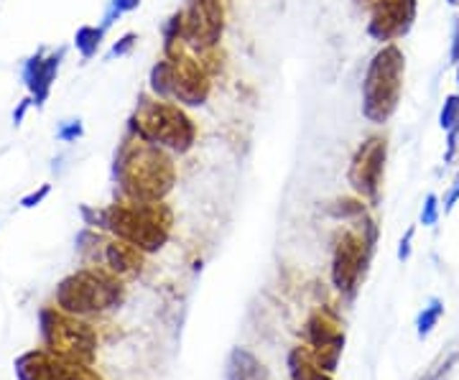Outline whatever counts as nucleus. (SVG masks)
<instances>
[{"label": "nucleus", "instance_id": "31", "mask_svg": "<svg viewBox=\"0 0 459 380\" xmlns=\"http://www.w3.org/2000/svg\"><path fill=\"white\" fill-rule=\"evenodd\" d=\"M457 151H459V123L452 128V131H446V151H444V164H452L455 159H457Z\"/></svg>", "mask_w": 459, "mask_h": 380}, {"label": "nucleus", "instance_id": "23", "mask_svg": "<svg viewBox=\"0 0 459 380\" xmlns=\"http://www.w3.org/2000/svg\"><path fill=\"white\" fill-rule=\"evenodd\" d=\"M342 350L344 342H337V345H327V348H319V350H309L312 352V360L325 373L329 376H334V370H337V365H340V358H342Z\"/></svg>", "mask_w": 459, "mask_h": 380}, {"label": "nucleus", "instance_id": "39", "mask_svg": "<svg viewBox=\"0 0 459 380\" xmlns=\"http://www.w3.org/2000/svg\"><path fill=\"white\" fill-rule=\"evenodd\" d=\"M457 84H459V65H457Z\"/></svg>", "mask_w": 459, "mask_h": 380}, {"label": "nucleus", "instance_id": "33", "mask_svg": "<svg viewBox=\"0 0 459 380\" xmlns=\"http://www.w3.org/2000/svg\"><path fill=\"white\" fill-rule=\"evenodd\" d=\"M457 202H459V168H457V177H455V182H452V186H449V192H446L442 199L444 215H449V212L457 207Z\"/></svg>", "mask_w": 459, "mask_h": 380}, {"label": "nucleus", "instance_id": "4", "mask_svg": "<svg viewBox=\"0 0 459 380\" xmlns=\"http://www.w3.org/2000/svg\"><path fill=\"white\" fill-rule=\"evenodd\" d=\"M406 77V54L398 44H383L373 54L362 77V117L373 125H385L395 116Z\"/></svg>", "mask_w": 459, "mask_h": 380}, {"label": "nucleus", "instance_id": "25", "mask_svg": "<svg viewBox=\"0 0 459 380\" xmlns=\"http://www.w3.org/2000/svg\"><path fill=\"white\" fill-rule=\"evenodd\" d=\"M195 56H197L199 62H202V66L207 69V74H210V77H217V74H222V72H225V54H222L220 47L199 51V54H195Z\"/></svg>", "mask_w": 459, "mask_h": 380}, {"label": "nucleus", "instance_id": "7", "mask_svg": "<svg viewBox=\"0 0 459 380\" xmlns=\"http://www.w3.org/2000/svg\"><path fill=\"white\" fill-rule=\"evenodd\" d=\"M332 286L347 298H355L360 281L368 273V265L373 261L376 246H370L355 228H347L334 235L332 243Z\"/></svg>", "mask_w": 459, "mask_h": 380}, {"label": "nucleus", "instance_id": "3", "mask_svg": "<svg viewBox=\"0 0 459 380\" xmlns=\"http://www.w3.org/2000/svg\"><path fill=\"white\" fill-rule=\"evenodd\" d=\"M174 230V210L166 202L117 199L108 207V232L143 253H159Z\"/></svg>", "mask_w": 459, "mask_h": 380}, {"label": "nucleus", "instance_id": "2", "mask_svg": "<svg viewBox=\"0 0 459 380\" xmlns=\"http://www.w3.org/2000/svg\"><path fill=\"white\" fill-rule=\"evenodd\" d=\"M128 133L184 156L197 143V123L174 99H159L151 92L138 95L135 110L128 117Z\"/></svg>", "mask_w": 459, "mask_h": 380}, {"label": "nucleus", "instance_id": "17", "mask_svg": "<svg viewBox=\"0 0 459 380\" xmlns=\"http://www.w3.org/2000/svg\"><path fill=\"white\" fill-rule=\"evenodd\" d=\"M164 56L177 62L184 54H189V47H186V18H184V8L174 11L171 16L166 18L164 29Z\"/></svg>", "mask_w": 459, "mask_h": 380}, {"label": "nucleus", "instance_id": "16", "mask_svg": "<svg viewBox=\"0 0 459 380\" xmlns=\"http://www.w3.org/2000/svg\"><path fill=\"white\" fill-rule=\"evenodd\" d=\"M228 380H273L268 367L246 348H235L230 352L228 367H225Z\"/></svg>", "mask_w": 459, "mask_h": 380}, {"label": "nucleus", "instance_id": "36", "mask_svg": "<svg viewBox=\"0 0 459 380\" xmlns=\"http://www.w3.org/2000/svg\"><path fill=\"white\" fill-rule=\"evenodd\" d=\"M455 363H457V355H452V358H449L446 363L437 367V373H431V376H427L424 380H442V376H446V373H449V367H452Z\"/></svg>", "mask_w": 459, "mask_h": 380}, {"label": "nucleus", "instance_id": "15", "mask_svg": "<svg viewBox=\"0 0 459 380\" xmlns=\"http://www.w3.org/2000/svg\"><path fill=\"white\" fill-rule=\"evenodd\" d=\"M337 342H344V332L340 330L337 316L327 309L314 312L304 324V345L309 350H319L327 345H337Z\"/></svg>", "mask_w": 459, "mask_h": 380}, {"label": "nucleus", "instance_id": "5", "mask_svg": "<svg viewBox=\"0 0 459 380\" xmlns=\"http://www.w3.org/2000/svg\"><path fill=\"white\" fill-rule=\"evenodd\" d=\"M126 301V286L120 279L102 268H82L56 286V307L74 316L113 312Z\"/></svg>", "mask_w": 459, "mask_h": 380}, {"label": "nucleus", "instance_id": "30", "mask_svg": "<svg viewBox=\"0 0 459 380\" xmlns=\"http://www.w3.org/2000/svg\"><path fill=\"white\" fill-rule=\"evenodd\" d=\"M49 192H51V184H41L39 189H33L31 194H26V197L21 199V207H23V210H33V207H39L44 199L49 197Z\"/></svg>", "mask_w": 459, "mask_h": 380}, {"label": "nucleus", "instance_id": "11", "mask_svg": "<svg viewBox=\"0 0 459 380\" xmlns=\"http://www.w3.org/2000/svg\"><path fill=\"white\" fill-rule=\"evenodd\" d=\"M416 13L419 0H377L370 11L368 36L377 44H395V39H403L413 29Z\"/></svg>", "mask_w": 459, "mask_h": 380}, {"label": "nucleus", "instance_id": "28", "mask_svg": "<svg viewBox=\"0 0 459 380\" xmlns=\"http://www.w3.org/2000/svg\"><path fill=\"white\" fill-rule=\"evenodd\" d=\"M442 217V199L437 194H427L424 199V207H421V225L424 228H434Z\"/></svg>", "mask_w": 459, "mask_h": 380}, {"label": "nucleus", "instance_id": "37", "mask_svg": "<svg viewBox=\"0 0 459 380\" xmlns=\"http://www.w3.org/2000/svg\"><path fill=\"white\" fill-rule=\"evenodd\" d=\"M352 3H355L358 8H362V11H368V13L377 5V0H352Z\"/></svg>", "mask_w": 459, "mask_h": 380}, {"label": "nucleus", "instance_id": "22", "mask_svg": "<svg viewBox=\"0 0 459 380\" xmlns=\"http://www.w3.org/2000/svg\"><path fill=\"white\" fill-rule=\"evenodd\" d=\"M444 316V304L439 301V298H429V304L419 312V316H416V334L424 340V337H429L431 332H434V327L439 324V319Z\"/></svg>", "mask_w": 459, "mask_h": 380}, {"label": "nucleus", "instance_id": "21", "mask_svg": "<svg viewBox=\"0 0 459 380\" xmlns=\"http://www.w3.org/2000/svg\"><path fill=\"white\" fill-rule=\"evenodd\" d=\"M105 29H102V23L100 26H80L77 33H74V47L80 51V56H82L84 62H90L92 56H98L100 47H102V39H105Z\"/></svg>", "mask_w": 459, "mask_h": 380}, {"label": "nucleus", "instance_id": "13", "mask_svg": "<svg viewBox=\"0 0 459 380\" xmlns=\"http://www.w3.org/2000/svg\"><path fill=\"white\" fill-rule=\"evenodd\" d=\"M65 47L54 49L51 54H47V49H39L23 62L21 77H23V84H26L36 108H44V102L49 99L51 87H54L56 74H59V66L65 62Z\"/></svg>", "mask_w": 459, "mask_h": 380}, {"label": "nucleus", "instance_id": "32", "mask_svg": "<svg viewBox=\"0 0 459 380\" xmlns=\"http://www.w3.org/2000/svg\"><path fill=\"white\" fill-rule=\"evenodd\" d=\"M413 235H416V225H411L409 230L403 232L401 243H398V261L406 263L411 258V250H413Z\"/></svg>", "mask_w": 459, "mask_h": 380}, {"label": "nucleus", "instance_id": "26", "mask_svg": "<svg viewBox=\"0 0 459 380\" xmlns=\"http://www.w3.org/2000/svg\"><path fill=\"white\" fill-rule=\"evenodd\" d=\"M141 5V0H110V5H108V13L102 18V29L108 31L110 26H113L115 21L120 16H126V13H131Z\"/></svg>", "mask_w": 459, "mask_h": 380}, {"label": "nucleus", "instance_id": "29", "mask_svg": "<svg viewBox=\"0 0 459 380\" xmlns=\"http://www.w3.org/2000/svg\"><path fill=\"white\" fill-rule=\"evenodd\" d=\"M82 135H84V125L80 117H77V120H65V123L56 128V138H59V141H65V143H74V141H80Z\"/></svg>", "mask_w": 459, "mask_h": 380}, {"label": "nucleus", "instance_id": "6", "mask_svg": "<svg viewBox=\"0 0 459 380\" xmlns=\"http://www.w3.org/2000/svg\"><path fill=\"white\" fill-rule=\"evenodd\" d=\"M41 334H44L47 350L54 355L87 365L95 358L98 334L80 316L66 315L62 309H44L41 312Z\"/></svg>", "mask_w": 459, "mask_h": 380}, {"label": "nucleus", "instance_id": "19", "mask_svg": "<svg viewBox=\"0 0 459 380\" xmlns=\"http://www.w3.org/2000/svg\"><path fill=\"white\" fill-rule=\"evenodd\" d=\"M148 92L159 99H171L174 92V62L171 59H159L156 65L151 66L148 74Z\"/></svg>", "mask_w": 459, "mask_h": 380}, {"label": "nucleus", "instance_id": "38", "mask_svg": "<svg viewBox=\"0 0 459 380\" xmlns=\"http://www.w3.org/2000/svg\"><path fill=\"white\" fill-rule=\"evenodd\" d=\"M446 3H449V5H459V0H446Z\"/></svg>", "mask_w": 459, "mask_h": 380}, {"label": "nucleus", "instance_id": "35", "mask_svg": "<svg viewBox=\"0 0 459 380\" xmlns=\"http://www.w3.org/2000/svg\"><path fill=\"white\" fill-rule=\"evenodd\" d=\"M31 105H33L31 95L18 102V108L13 110V125H21V123H23V117H26V113H29V108H31Z\"/></svg>", "mask_w": 459, "mask_h": 380}, {"label": "nucleus", "instance_id": "1", "mask_svg": "<svg viewBox=\"0 0 459 380\" xmlns=\"http://www.w3.org/2000/svg\"><path fill=\"white\" fill-rule=\"evenodd\" d=\"M115 182L126 199L164 202L177 186V161L171 151L126 133L115 151Z\"/></svg>", "mask_w": 459, "mask_h": 380}, {"label": "nucleus", "instance_id": "14", "mask_svg": "<svg viewBox=\"0 0 459 380\" xmlns=\"http://www.w3.org/2000/svg\"><path fill=\"white\" fill-rule=\"evenodd\" d=\"M100 263L105 265L110 273H115L117 279H135L143 273L146 253L131 246V243H126V240H120V238H113L105 243Z\"/></svg>", "mask_w": 459, "mask_h": 380}, {"label": "nucleus", "instance_id": "24", "mask_svg": "<svg viewBox=\"0 0 459 380\" xmlns=\"http://www.w3.org/2000/svg\"><path fill=\"white\" fill-rule=\"evenodd\" d=\"M457 123H459V92H455V95H446V98H444L442 110H439V128L446 133V131H452Z\"/></svg>", "mask_w": 459, "mask_h": 380}, {"label": "nucleus", "instance_id": "8", "mask_svg": "<svg viewBox=\"0 0 459 380\" xmlns=\"http://www.w3.org/2000/svg\"><path fill=\"white\" fill-rule=\"evenodd\" d=\"M385 161H388V138L385 135H368L355 149L347 168V184L352 192L362 197L368 204H377L380 186L385 177Z\"/></svg>", "mask_w": 459, "mask_h": 380}, {"label": "nucleus", "instance_id": "27", "mask_svg": "<svg viewBox=\"0 0 459 380\" xmlns=\"http://www.w3.org/2000/svg\"><path fill=\"white\" fill-rule=\"evenodd\" d=\"M135 44H138V33L128 31L123 33L117 41H115L110 51H108V62H113V59H123V56H131L133 49H135Z\"/></svg>", "mask_w": 459, "mask_h": 380}, {"label": "nucleus", "instance_id": "12", "mask_svg": "<svg viewBox=\"0 0 459 380\" xmlns=\"http://www.w3.org/2000/svg\"><path fill=\"white\" fill-rule=\"evenodd\" d=\"M212 95V77L202 66L197 56L189 51L174 62V92L171 99L181 108H202Z\"/></svg>", "mask_w": 459, "mask_h": 380}, {"label": "nucleus", "instance_id": "9", "mask_svg": "<svg viewBox=\"0 0 459 380\" xmlns=\"http://www.w3.org/2000/svg\"><path fill=\"white\" fill-rule=\"evenodd\" d=\"M186 18V47L192 54L214 49L225 36V0H189L184 8Z\"/></svg>", "mask_w": 459, "mask_h": 380}, {"label": "nucleus", "instance_id": "10", "mask_svg": "<svg viewBox=\"0 0 459 380\" xmlns=\"http://www.w3.org/2000/svg\"><path fill=\"white\" fill-rule=\"evenodd\" d=\"M16 373L21 380H102L87 363L66 360L49 350H36L18 358Z\"/></svg>", "mask_w": 459, "mask_h": 380}, {"label": "nucleus", "instance_id": "18", "mask_svg": "<svg viewBox=\"0 0 459 380\" xmlns=\"http://www.w3.org/2000/svg\"><path fill=\"white\" fill-rule=\"evenodd\" d=\"M289 376L291 380H334L329 373H325L319 365L312 360V352L307 345H299L289 352Z\"/></svg>", "mask_w": 459, "mask_h": 380}, {"label": "nucleus", "instance_id": "20", "mask_svg": "<svg viewBox=\"0 0 459 380\" xmlns=\"http://www.w3.org/2000/svg\"><path fill=\"white\" fill-rule=\"evenodd\" d=\"M325 212L334 220H344V222H355L362 215H368V204L362 197H337L325 204Z\"/></svg>", "mask_w": 459, "mask_h": 380}, {"label": "nucleus", "instance_id": "34", "mask_svg": "<svg viewBox=\"0 0 459 380\" xmlns=\"http://www.w3.org/2000/svg\"><path fill=\"white\" fill-rule=\"evenodd\" d=\"M449 62L457 66L459 65V16L455 18V26H452V41H449Z\"/></svg>", "mask_w": 459, "mask_h": 380}]
</instances>
